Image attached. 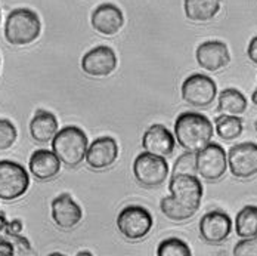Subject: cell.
<instances>
[{"mask_svg": "<svg viewBox=\"0 0 257 256\" xmlns=\"http://www.w3.org/2000/svg\"><path fill=\"white\" fill-rule=\"evenodd\" d=\"M235 256H257V235L242 238L233 247Z\"/></svg>", "mask_w": 257, "mask_h": 256, "instance_id": "cell-27", "label": "cell"}, {"mask_svg": "<svg viewBox=\"0 0 257 256\" xmlns=\"http://www.w3.org/2000/svg\"><path fill=\"white\" fill-rule=\"evenodd\" d=\"M51 213L53 222L61 230H73L74 227H77L83 218L81 207L73 200L70 194H61L56 199H53Z\"/></svg>", "mask_w": 257, "mask_h": 256, "instance_id": "cell-15", "label": "cell"}, {"mask_svg": "<svg viewBox=\"0 0 257 256\" xmlns=\"http://www.w3.org/2000/svg\"><path fill=\"white\" fill-rule=\"evenodd\" d=\"M18 138L17 128L12 122L0 119V150H9Z\"/></svg>", "mask_w": 257, "mask_h": 256, "instance_id": "cell-26", "label": "cell"}, {"mask_svg": "<svg viewBox=\"0 0 257 256\" xmlns=\"http://www.w3.org/2000/svg\"><path fill=\"white\" fill-rule=\"evenodd\" d=\"M133 175L141 185L147 188L160 187L169 177V163L166 161V157L144 151L138 154L133 161Z\"/></svg>", "mask_w": 257, "mask_h": 256, "instance_id": "cell-6", "label": "cell"}, {"mask_svg": "<svg viewBox=\"0 0 257 256\" xmlns=\"http://www.w3.org/2000/svg\"><path fill=\"white\" fill-rule=\"evenodd\" d=\"M217 110L225 114L239 116V114L245 113V110H247V98L238 89H233V88L225 89L219 95Z\"/></svg>", "mask_w": 257, "mask_h": 256, "instance_id": "cell-21", "label": "cell"}, {"mask_svg": "<svg viewBox=\"0 0 257 256\" xmlns=\"http://www.w3.org/2000/svg\"><path fill=\"white\" fill-rule=\"evenodd\" d=\"M117 157H118L117 141L111 136H101L87 147L84 160L90 169L103 170L111 164H114Z\"/></svg>", "mask_w": 257, "mask_h": 256, "instance_id": "cell-13", "label": "cell"}, {"mask_svg": "<svg viewBox=\"0 0 257 256\" xmlns=\"http://www.w3.org/2000/svg\"><path fill=\"white\" fill-rule=\"evenodd\" d=\"M31 175L39 181H49L55 178L61 170V160L49 150H37L31 154L28 161Z\"/></svg>", "mask_w": 257, "mask_h": 256, "instance_id": "cell-18", "label": "cell"}, {"mask_svg": "<svg viewBox=\"0 0 257 256\" xmlns=\"http://www.w3.org/2000/svg\"><path fill=\"white\" fill-rule=\"evenodd\" d=\"M30 187L27 169L12 160H0V199L12 202L23 197Z\"/></svg>", "mask_w": 257, "mask_h": 256, "instance_id": "cell-5", "label": "cell"}, {"mask_svg": "<svg viewBox=\"0 0 257 256\" xmlns=\"http://www.w3.org/2000/svg\"><path fill=\"white\" fill-rule=\"evenodd\" d=\"M232 231V219L229 215L220 210H211L200 221V234L203 240L210 244L223 243Z\"/></svg>", "mask_w": 257, "mask_h": 256, "instance_id": "cell-12", "label": "cell"}, {"mask_svg": "<svg viewBox=\"0 0 257 256\" xmlns=\"http://www.w3.org/2000/svg\"><path fill=\"white\" fill-rule=\"evenodd\" d=\"M0 21H2V12H0Z\"/></svg>", "mask_w": 257, "mask_h": 256, "instance_id": "cell-30", "label": "cell"}, {"mask_svg": "<svg viewBox=\"0 0 257 256\" xmlns=\"http://www.w3.org/2000/svg\"><path fill=\"white\" fill-rule=\"evenodd\" d=\"M222 0H185L183 9L188 20L195 23L211 21L220 11Z\"/></svg>", "mask_w": 257, "mask_h": 256, "instance_id": "cell-20", "label": "cell"}, {"mask_svg": "<svg viewBox=\"0 0 257 256\" xmlns=\"http://www.w3.org/2000/svg\"><path fill=\"white\" fill-rule=\"evenodd\" d=\"M58 132V119L46 110H37L30 122V135L39 144L51 142Z\"/></svg>", "mask_w": 257, "mask_h": 256, "instance_id": "cell-19", "label": "cell"}, {"mask_svg": "<svg viewBox=\"0 0 257 256\" xmlns=\"http://www.w3.org/2000/svg\"><path fill=\"white\" fill-rule=\"evenodd\" d=\"M182 98L192 107H208L217 97V84L206 74H192L182 83Z\"/></svg>", "mask_w": 257, "mask_h": 256, "instance_id": "cell-8", "label": "cell"}, {"mask_svg": "<svg viewBox=\"0 0 257 256\" xmlns=\"http://www.w3.org/2000/svg\"><path fill=\"white\" fill-rule=\"evenodd\" d=\"M247 55L250 58L251 62H254L257 65V36H254L250 43H248V49H247Z\"/></svg>", "mask_w": 257, "mask_h": 256, "instance_id": "cell-28", "label": "cell"}, {"mask_svg": "<svg viewBox=\"0 0 257 256\" xmlns=\"http://www.w3.org/2000/svg\"><path fill=\"white\" fill-rule=\"evenodd\" d=\"M175 175H192L197 177V153H191L186 151L180 155L179 158L176 160L173 170H172V177Z\"/></svg>", "mask_w": 257, "mask_h": 256, "instance_id": "cell-25", "label": "cell"}, {"mask_svg": "<svg viewBox=\"0 0 257 256\" xmlns=\"http://www.w3.org/2000/svg\"><path fill=\"white\" fill-rule=\"evenodd\" d=\"M157 255L158 256H191L192 252L189 246L176 237H170L163 240L158 247H157Z\"/></svg>", "mask_w": 257, "mask_h": 256, "instance_id": "cell-24", "label": "cell"}, {"mask_svg": "<svg viewBox=\"0 0 257 256\" xmlns=\"http://www.w3.org/2000/svg\"><path fill=\"white\" fill-rule=\"evenodd\" d=\"M251 101H253V104L257 105V86L256 89H254V92H253V95H251Z\"/></svg>", "mask_w": 257, "mask_h": 256, "instance_id": "cell-29", "label": "cell"}, {"mask_svg": "<svg viewBox=\"0 0 257 256\" xmlns=\"http://www.w3.org/2000/svg\"><path fill=\"white\" fill-rule=\"evenodd\" d=\"M0 62H2V61H0Z\"/></svg>", "mask_w": 257, "mask_h": 256, "instance_id": "cell-32", "label": "cell"}, {"mask_svg": "<svg viewBox=\"0 0 257 256\" xmlns=\"http://www.w3.org/2000/svg\"><path fill=\"white\" fill-rule=\"evenodd\" d=\"M153 216L142 206H126L117 216V228L128 240H141L153 228Z\"/></svg>", "mask_w": 257, "mask_h": 256, "instance_id": "cell-7", "label": "cell"}, {"mask_svg": "<svg viewBox=\"0 0 257 256\" xmlns=\"http://www.w3.org/2000/svg\"><path fill=\"white\" fill-rule=\"evenodd\" d=\"M170 196L160 203L161 212L170 221L182 222L191 219L200 209L203 199V185L197 177L175 175L169 182Z\"/></svg>", "mask_w": 257, "mask_h": 256, "instance_id": "cell-1", "label": "cell"}, {"mask_svg": "<svg viewBox=\"0 0 257 256\" xmlns=\"http://www.w3.org/2000/svg\"><path fill=\"white\" fill-rule=\"evenodd\" d=\"M92 27L103 36H114L124 26V15L121 9L112 3L99 5L92 14Z\"/></svg>", "mask_w": 257, "mask_h": 256, "instance_id": "cell-16", "label": "cell"}, {"mask_svg": "<svg viewBox=\"0 0 257 256\" xmlns=\"http://www.w3.org/2000/svg\"><path fill=\"white\" fill-rule=\"evenodd\" d=\"M228 155V167L238 180H250L257 175V144L242 142L233 145Z\"/></svg>", "mask_w": 257, "mask_h": 256, "instance_id": "cell-10", "label": "cell"}, {"mask_svg": "<svg viewBox=\"0 0 257 256\" xmlns=\"http://www.w3.org/2000/svg\"><path fill=\"white\" fill-rule=\"evenodd\" d=\"M228 169V155L225 150L214 142H210L197 153V172L207 182L219 181Z\"/></svg>", "mask_w": 257, "mask_h": 256, "instance_id": "cell-9", "label": "cell"}, {"mask_svg": "<svg viewBox=\"0 0 257 256\" xmlns=\"http://www.w3.org/2000/svg\"><path fill=\"white\" fill-rule=\"evenodd\" d=\"M235 231L241 238L257 235V206L242 207L235 218Z\"/></svg>", "mask_w": 257, "mask_h": 256, "instance_id": "cell-22", "label": "cell"}, {"mask_svg": "<svg viewBox=\"0 0 257 256\" xmlns=\"http://www.w3.org/2000/svg\"><path fill=\"white\" fill-rule=\"evenodd\" d=\"M117 55L109 46H96L84 53L81 68L92 77H106L117 68Z\"/></svg>", "mask_w": 257, "mask_h": 256, "instance_id": "cell-11", "label": "cell"}, {"mask_svg": "<svg viewBox=\"0 0 257 256\" xmlns=\"http://www.w3.org/2000/svg\"><path fill=\"white\" fill-rule=\"evenodd\" d=\"M216 125V133L223 139V141H232L236 139L242 133V120L238 116H231V114H223L219 116L214 120Z\"/></svg>", "mask_w": 257, "mask_h": 256, "instance_id": "cell-23", "label": "cell"}, {"mask_svg": "<svg viewBox=\"0 0 257 256\" xmlns=\"http://www.w3.org/2000/svg\"><path fill=\"white\" fill-rule=\"evenodd\" d=\"M175 138L185 151L198 153L211 142L213 125L204 114L182 113L175 122Z\"/></svg>", "mask_w": 257, "mask_h": 256, "instance_id": "cell-2", "label": "cell"}, {"mask_svg": "<svg viewBox=\"0 0 257 256\" xmlns=\"http://www.w3.org/2000/svg\"><path fill=\"white\" fill-rule=\"evenodd\" d=\"M87 147V136L77 126H67L58 130L52 139V151L67 167H77L84 160Z\"/></svg>", "mask_w": 257, "mask_h": 256, "instance_id": "cell-4", "label": "cell"}, {"mask_svg": "<svg viewBox=\"0 0 257 256\" xmlns=\"http://www.w3.org/2000/svg\"><path fill=\"white\" fill-rule=\"evenodd\" d=\"M197 62L207 71H219L231 62V53L226 43L220 40H208L201 43L195 52Z\"/></svg>", "mask_w": 257, "mask_h": 256, "instance_id": "cell-14", "label": "cell"}, {"mask_svg": "<svg viewBox=\"0 0 257 256\" xmlns=\"http://www.w3.org/2000/svg\"><path fill=\"white\" fill-rule=\"evenodd\" d=\"M42 33L40 17L27 8L14 9L5 23V39L12 46H26L39 39Z\"/></svg>", "mask_w": 257, "mask_h": 256, "instance_id": "cell-3", "label": "cell"}, {"mask_svg": "<svg viewBox=\"0 0 257 256\" xmlns=\"http://www.w3.org/2000/svg\"><path fill=\"white\" fill-rule=\"evenodd\" d=\"M256 132H257V122H256Z\"/></svg>", "mask_w": 257, "mask_h": 256, "instance_id": "cell-31", "label": "cell"}, {"mask_svg": "<svg viewBox=\"0 0 257 256\" xmlns=\"http://www.w3.org/2000/svg\"><path fill=\"white\" fill-rule=\"evenodd\" d=\"M142 147L147 153L160 155V157H169L175 151L176 138L166 126L153 125L144 133Z\"/></svg>", "mask_w": 257, "mask_h": 256, "instance_id": "cell-17", "label": "cell"}]
</instances>
